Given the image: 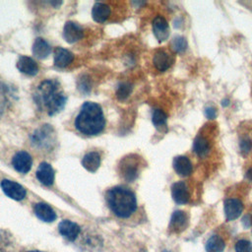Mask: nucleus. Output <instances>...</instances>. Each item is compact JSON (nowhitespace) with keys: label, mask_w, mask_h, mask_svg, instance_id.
Segmentation results:
<instances>
[{"label":"nucleus","mask_w":252,"mask_h":252,"mask_svg":"<svg viewBox=\"0 0 252 252\" xmlns=\"http://www.w3.org/2000/svg\"><path fill=\"white\" fill-rule=\"evenodd\" d=\"M1 188L8 197L17 201L23 200L27 194L26 189L21 184L9 179H3L1 181Z\"/></svg>","instance_id":"39448f33"},{"label":"nucleus","mask_w":252,"mask_h":252,"mask_svg":"<svg viewBox=\"0 0 252 252\" xmlns=\"http://www.w3.org/2000/svg\"><path fill=\"white\" fill-rule=\"evenodd\" d=\"M32 164V157L24 151L18 152L12 158V165L20 173H27L30 171Z\"/></svg>","instance_id":"0eeeda50"},{"label":"nucleus","mask_w":252,"mask_h":252,"mask_svg":"<svg viewBox=\"0 0 252 252\" xmlns=\"http://www.w3.org/2000/svg\"><path fill=\"white\" fill-rule=\"evenodd\" d=\"M121 176L127 181H133L138 176V163L133 156L125 157L119 164Z\"/></svg>","instance_id":"20e7f679"},{"label":"nucleus","mask_w":252,"mask_h":252,"mask_svg":"<svg viewBox=\"0 0 252 252\" xmlns=\"http://www.w3.org/2000/svg\"><path fill=\"white\" fill-rule=\"evenodd\" d=\"M207 252H223L225 248V243L223 239L217 234H214L209 237L205 244Z\"/></svg>","instance_id":"4be33fe9"},{"label":"nucleus","mask_w":252,"mask_h":252,"mask_svg":"<svg viewBox=\"0 0 252 252\" xmlns=\"http://www.w3.org/2000/svg\"><path fill=\"white\" fill-rule=\"evenodd\" d=\"M37 106L48 115H54L61 111L67 101V97L56 80L41 82L33 94Z\"/></svg>","instance_id":"f257e3e1"},{"label":"nucleus","mask_w":252,"mask_h":252,"mask_svg":"<svg viewBox=\"0 0 252 252\" xmlns=\"http://www.w3.org/2000/svg\"><path fill=\"white\" fill-rule=\"evenodd\" d=\"M33 212L39 220L46 222H51L56 219V213L54 210L48 204L43 202L36 203L33 206Z\"/></svg>","instance_id":"4468645a"},{"label":"nucleus","mask_w":252,"mask_h":252,"mask_svg":"<svg viewBox=\"0 0 252 252\" xmlns=\"http://www.w3.org/2000/svg\"><path fill=\"white\" fill-rule=\"evenodd\" d=\"M17 67L22 73H25L30 76L36 75L38 71L36 63L31 57L28 56H21L17 62Z\"/></svg>","instance_id":"a211bd4d"},{"label":"nucleus","mask_w":252,"mask_h":252,"mask_svg":"<svg viewBox=\"0 0 252 252\" xmlns=\"http://www.w3.org/2000/svg\"><path fill=\"white\" fill-rule=\"evenodd\" d=\"M26 252H43V251H39V250H29V251H26Z\"/></svg>","instance_id":"72a5a7b5"},{"label":"nucleus","mask_w":252,"mask_h":252,"mask_svg":"<svg viewBox=\"0 0 252 252\" xmlns=\"http://www.w3.org/2000/svg\"><path fill=\"white\" fill-rule=\"evenodd\" d=\"M58 230H59V233L62 236H64L67 240L73 241L79 235L81 228L76 222H73L68 220H64L59 223Z\"/></svg>","instance_id":"9b49d317"},{"label":"nucleus","mask_w":252,"mask_h":252,"mask_svg":"<svg viewBox=\"0 0 252 252\" xmlns=\"http://www.w3.org/2000/svg\"><path fill=\"white\" fill-rule=\"evenodd\" d=\"M241 222H242V225L244 228H250L252 226V217L248 214L244 215Z\"/></svg>","instance_id":"c756f323"},{"label":"nucleus","mask_w":252,"mask_h":252,"mask_svg":"<svg viewBox=\"0 0 252 252\" xmlns=\"http://www.w3.org/2000/svg\"><path fill=\"white\" fill-rule=\"evenodd\" d=\"M188 225V216L183 211H175L173 212L170 222H169V229L172 232H181L183 231Z\"/></svg>","instance_id":"ddd939ff"},{"label":"nucleus","mask_w":252,"mask_h":252,"mask_svg":"<svg viewBox=\"0 0 252 252\" xmlns=\"http://www.w3.org/2000/svg\"><path fill=\"white\" fill-rule=\"evenodd\" d=\"M246 177L252 182V168H250V169L246 172Z\"/></svg>","instance_id":"2f4dec72"},{"label":"nucleus","mask_w":252,"mask_h":252,"mask_svg":"<svg viewBox=\"0 0 252 252\" xmlns=\"http://www.w3.org/2000/svg\"><path fill=\"white\" fill-rule=\"evenodd\" d=\"M73 59H74L73 53L65 48L57 47L54 50V64L59 68H64L70 65Z\"/></svg>","instance_id":"dca6fc26"},{"label":"nucleus","mask_w":252,"mask_h":252,"mask_svg":"<svg viewBox=\"0 0 252 252\" xmlns=\"http://www.w3.org/2000/svg\"><path fill=\"white\" fill-rule=\"evenodd\" d=\"M224 215L226 220H233L240 217L243 211V204L239 199L229 198L224 201L223 204Z\"/></svg>","instance_id":"423d86ee"},{"label":"nucleus","mask_w":252,"mask_h":252,"mask_svg":"<svg viewBox=\"0 0 252 252\" xmlns=\"http://www.w3.org/2000/svg\"><path fill=\"white\" fill-rule=\"evenodd\" d=\"M235 252H252V243L247 239H239L234 245Z\"/></svg>","instance_id":"bb28decb"},{"label":"nucleus","mask_w":252,"mask_h":252,"mask_svg":"<svg viewBox=\"0 0 252 252\" xmlns=\"http://www.w3.org/2000/svg\"><path fill=\"white\" fill-rule=\"evenodd\" d=\"M240 150L244 153L247 154L252 150V142L249 139H244L240 142Z\"/></svg>","instance_id":"c85d7f7f"},{"label":"nucleus","mask_w":252,"mask_h":252,"mask_svg":"<svg viewBox=\"0 0 252 252\" xmlns=\"http://www.w3.org/2000/svg\"><path fill=\"white\" fill-rule=\"evenodd\" d=\"M75 126L79 132L88 136L100 133L105 126V119L100 105L92 101L85 102L76 117Z\"/></svg>","instance_id":"f03ea898"},{"label":"nucleus","mask_w":252,"mask_h":252,"mask_svg":"<svg viewBox=\"0 0 252 252\" xmlns=\"http://www.w3.org/2000/svg\"><path fill=\"white\" fill-rule=\"evenodd\" d=\"M51 51L50 45L41 37L35 38L32 45V53L38 59L46 58Z\"/></svg>","instance_id":"aec40b11"},{"label":"nucleus","mask_w":252,"mask_h":252,"mask_svg":"<svg viewBox=\"0 0 252 252\" xmlns=\"http://www.w3.org/2000/svg\"><path fill=\"white\" fill-rule=\"evenodd\" d=\"M173 168L178 175L188 176L192 172V163L190 159L185 156H177L172 161Z\"/></svg>","instance_id":"2eb2a0df"},{"label":"nucleus","mask_w":252,"mask_h":252,"mask_svg":"<svg viewBox=\"0 0 252 252\" xmlns=\"http://www.w3.org/2000/svg\"><path fill=\"white\" fill-rule=\"evenodd\" d=\"M228 102H229V101H228L227 99H224V100L222 101V105H224V106H225V105H227V104H228Z\"/></svg>","instance_id":"473e14b6"},{"label":"nucleus","mask_w":252,"mask_h":252,"mask_svg":"<svg viewBox=\"0 0 252 252\" xmlns=\"http://www.w3.org/2000/svg\"><path fill=\"white\" fill-rule=\"evenodd\" d=\"M193 150L196 155H198L200 157H204L208 154V152L210 150V146H209V143L207 142V140H205L202 137H197L193 144Z\"/></svg>","instance_id":"b1692460"},{"label":"nucleus","mask_w":252,"mask_h":252,"mask_svg":"<svg viewBox=\"0 0 252 252\" xmlns=\"http://www.w3.org/2000/svg\"><path fill=\"white\" fill-rule=\"evenodd\" d=\"M205 115H206L207 118H209V119H214V118L217 116V111H216V109H215L214 107L208 106V107H206V109H205Z\"/></svg>","instance_id":"7c9ffc66"},{"label":"nucleus","mask_w":252,"mask_h":252,"mask_svg":"<svg viewBox=\"0 0 252 252\" xmlns=\"http://www.w3.org/2000/svg\"><path fill=\"white\" fill-rule=\"evenodd\" d=\"M152 120L156 127H162L166 122V115L162 110L156 109L153 113Z\"/></svg>","instance_id":"a878e982"},{"label":"nucleus","mask_w":252,"mask_h":252,"mask_svg":"<svg viewBox=\"0 0 252 252\" xmlns=\"http://www.w3.org/2000/svg\"><path fill=\"white\" fill-rule=\"evenodd\" d=\"M171 48L178 53L184 52L187 49V40L183 36H175L171 40Z\"/></svg>","instance_id":"393cba45"},{"label":"nucleus","mask_w":252,"mask_h":252,"mask_svg":"<svg viewBox=\"0 0 252 252\" xmlns=\"http://www.w3.org/2000/svg\"><path fill=\"white\" fill-rule=\"evenodd\" d=\"M172 57L165 51L163 50H158L155 53L154 58H153V62L155 67L158 70V71H165L167 70L171 64H172Z\"/></svg>","instance_id":"f3484780"},{"label":"nucleus","mask_w":252,"mask_h":252,"mask_svg":"<svg viewBox=\"0 0 252 252\" xmlns=\"http://www.w3.org/2000/svg\"><path fill=\"white\" fill-rule=\"evenodd\" d=\"M84 36L83 28L75 22H67L63 29V37L69 43H74Z\"/></svg>","instance_id":"6e6552de"},{"label":"nucleus","mask_w":252,"mask_h":252,"mask_svg":"<svg viewBox=\"0 0 252 252\" xmlns=\"http://www.w3.org/2000/svg\"><path fill=\"white\" fill-rule=\"evenodd\" d=\"M153 32L157 39L161 42L169 35V27L166 20L161 16H157L153 21Z\"/></svg>","instance_id":"9d476101"},{"label":"nucleus","mask_w":252,"mask_h":252,"mask_svg":"<svg viewBox=\"0 0 252 252\" xmlns=\"http://www.w3.org/2000/svg\"><path fill=\"white\" fill-rule=\"evenodd\" d=\"M171 196L176 204L183 205L189 202L190 195L188 187L184 181H178L171 186Z\"/></svg>","instance_id":"1a4fd4ad"},{"label":"nucleus","mask_w":252,"mask_h":252,"mask_svg":"<svg viewBox=\"0 0 252 252\" xmlns=\"http://www.w3.org/2000/svg\"><path fill=\"white\" fill-rule=\"evenodd\" d=\"M131 90H132V87L130 84L128 83H123L121 84L117 91H116V96L120 99V100H123L125 99L131 93Z\"/></svg>","instance_id":"cd10ccee"},{"label":"nucleus","mask_w":252,"mask_h":252,"mask_svg":"<svg viewBox=\"0 0 252 252\" xmlns=\"http://www.w3.org/2000/svg\"><path fill=\"white\" fill-rule=\"evenodd\" d=\"M105 200L111 212L122 219L129 218L137 209L135 194L122 186L110 188L105 194Z\"/></svg>","instance_id":"7ed1b4c3"},{"label":"nucleus","mask_w":252,"mask_h":252,"mask_svg":"<svg viewBox=\"0 0 252 252\" xmlns=\"http://www.w3.org/2000/svg\"><path fill=\"white\" fill-rule=\"evenodd\" d=\"M13 248V237L5 229L0 228V252H11Z\"/></svg>","instance_id":"5701e85b"},{"label":"nucleus","mask_w":252,"mask_h":252,"mask_svg":"<svg viewBox=\"0 0 252 252\" xmlns=\"http://www.w3.org/2000/svg\"><path fill=\"white\" fill-rule=\"evenodd\" d=\"M93 18L95 22L97 23H102L104 22L110 15V8L108 5L101 3V2H96L92 11Z\"/></svg>","instance_id":"412c9836"},{"label":"nucleus","mask_w":252,"mask_h":252,"mask_svg":"<svg viewBox=\"0 0 252 252\" xmlns=\"http://www.w3.org/2000/svg\"><path fill=\"white\" fill-rule=\"evenodd\" d=\"M82 165L91 172H94L100 165V156L96 152H90L83 157Z\"/></svg>","instance_id":"6ab92c4d"},{"label":"nucleus","mask_w":252,"mask_h":252,"mask_svg":"<svg viewBox=\"0 0 252 252\" xmlns=\"http://www.w3.org/2000/svg\"><path fill=\"white\" fill-rule=\"evenodd\" d=\"M162 252H169V251H167V250H164V251H162Z\"/></svg>","instance_id":"f704fd0d"},{"label":"nucleus","mask_w":252,"mask_h":252,"mask_svg":"<svg viewBox=\"0 0 252 252\" xmlns=\"http://www.w3.org/2000/svg\"><path fill=\"white\" fill-rule=\"evenodd\" d=\"M36 178L45 186H50L54 182V169L53 167L47 162H41L36 170Z\"/></svg>","instance_id":"f8f14e48"}]
</instances>
